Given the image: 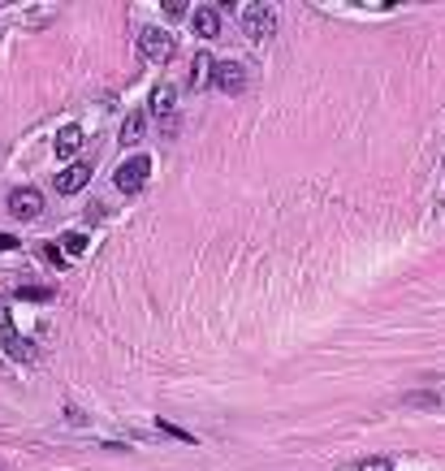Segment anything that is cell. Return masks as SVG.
Masks as SVG:
<instances>
[{
    "instance_id": "obj_1",
    "label": "cell",
    "mask_w": 445,
    "mask_h": 471,
    "mask_svg": "<svg viewBox=\"0 0 445 471\" xmlns=\"http://www.w3.org/2000/svg\"><path fill=\"white\" fill-rule=\"evenodd\" d=\"M273 31H277L273 5H246V9H242V35H246V39L264 43V39H273Z\"/></svg>"
},
{
    "instance_id": "obj_2",
    "label": "cell",
    "mask_w": 445,
    "mask_h": 471,
    "mask_svg": "<svg viewBox=\"0 0 445 471\" xmlns=\"http://www.w3.org/2000/svg\"><path fill=\"white\" fill-rule=\"evenodd\" d=\"M147 173H152V160L139 152V156H130L126 164H117L113 182H117V190H121V195H139V190H143V182H147Z\"/></svg>"
},
{
    "instance_id": "obj_3",
    "label": "cell",
    "mask_w": 445,
    "mask_h": 471,
    "mask_svg": "<svg viewBox=\"0 0 445 471\" xmlns=\"http://www.w3.org/2000/svg\"><path fill=\"white\" fill-rule=\"evenodd\" d=\"M139 52L147 57V61H169L173 57V39H169V31H160V27H143L139 31Z\"/></svg>"
},
{
    "instance_id": "obj_4",
    "label": "cell",
    "mask_w": 445,
    "mask_h": 471,
    "mask_svg": "<svg viewBox=\"0 0 445 471\" xmlns=\"http://www.w3.org/2000/svg\"><path fill=\"white\" fill-rule=\"evenodd\" d=\"M9 212H13L17 220H35V216L43 212V190H35V186L9 190Z\"/></svg>"
},
{
    "instance_id": "obj_5",
    "label": "cell",
    "mask_w": 445,
    "mask_h": 471,
    "mask_svg": "<svg viewBox=\"0 0 445 471\" xmlns=\"http://www.w3.org/2000/svg\"><path fill=\"white\" fill-rule=\"evenodd\" d=\"M212 83H216L220 91H229V95H242V91H246V69H242L238 61H220V65L212 69Z\"/></svg>"
},
{
    "instance_id": "obj_6",
    "label": "cell",
    "mask_w": 445,
    "mask_h": 471,
    "mask_svg": "<svg viewBox=\"0 0 445 471\" xmlns=\"http://www.w3.org/2000/svg\"><path fill=\"white\" fill-rule=\"evenodd\" d=\"M87 178H91V169H87V164H69V169H61V173H57V190H61V195H73V190H83V186H87Z\"/></svg>"
},
{
    "instance_id": "obj_7",
    "label": "cell",
    "mask_w": 445,
    "mask_h": 471,
    "mask_svg": "<svg viewBox=\"0 0 445 471\" xmlns=\"http://www.w3.org/2000/svg\"><path fill=\"white\" fill-rule=\"evenodd\" d=\"M190 17H195V31H199L204 39H216V35H220V9H212V5H199V9H195Z\"/></svg>"
},
{
    "instance_id": "obj_8",
    "label": "cell",
    "mask_w": 445,
    "mask_h": 471,
    "mask_svg": "<svg viewBox=\"0 0 445 471\" xmlns=\"http://www.w3.org/2000/svg\"><path fill=\"white\" fill-rule=\"evenodd\" d=\"M143 130H147V108H134V113L126 117V126H121V143L134 147V143L143 139Z\"/></svg>"
},
{
    "instance_id": "obj_9",
    "label": "cell",
    "mask_w": 445,
    "mask_h": 471,
    "mask_svg": "<svg viewBox=\"0 0 445 471\" xmlns=\"http://www.w3.org/2000/svg\"><path fill=\"white\" fill-rule=\"evenodd\" d=\"M147 113H156V117H169V113H178V108H173V87H156L152 91V100H147Z\"/></svg>"
},
{
    "instance_id": "obj_10",
    "label": "cell",
    "mask_w": 445,
    "mask_h": 471,
    "mask_svg": "<svg viewBox=\"0 0 445 471\" xmlns=\"http://www.w3.org/2000/svg\"><path fill=\"white\" fill-rule=\"evenodd\" d=\"M5 351H9L13 359H22V363H31V359H35V351H39V346H35V342H22V337H13V333L5 329Z\"/></svg>"
},
{
    "instance_id": "obj_11",
    "label": "cell",
    "mask_w": 445,
    "mask_h": 471,
    "mask_svg": "<svg viewBox=\"0 0 445 471\" xmlns=\"http://www.w3.org/2000/svg\"><path fill=\"white\" fill-rule=\"evenodd\" d=\"M78 143H83V130L78 126H65L52 147H57V156H73V152H78Z\"/></svg>"
},
{
    "instance_id": "obj_12",
    "label": "cell",
    "mask_w": 445,
    "mask_h": 471,
    "mask_svg": "<svg viewBox=\"0 0 445 471\" xmlns=\"http://www.w3.org/2000/svg\"><path fill=\"white\" fill-rule=\"evenodd\" d=\"M57 246H61V255H83L87 251V234H65Z\"/></svg>"
},
{
    "instance_id": "obj_13",
    "label": "cell",
    "mask_w": 445,
    "mask_h": 471,
    "mask_svg": "<svg viewBox=\"0 0 445 471\" xmlns=\"http://www.w3.org/2000/svg\"><path fill=\"white\" fill-rule=\"evenodd\" d=\"M208 83V52L195 57V73H190V87H204Z\"/></svg>"
},
{
    "instance_id": "obj_14",
    "label": "cell",
    "mask_w": 445,
    "mask_h": 471,
    "mask_svg": "<svg viewBox=\"0 0 445 471\" xmlns=\"http://www.w3.org/2000/svg\"><path fill=\"white\" fill-rule=\"evenodd\" d=\"M17 294H22V299H31V303H43V299H52V290H48V286H22Z\"/></svg>"
},
{
    "instance_id": "obj_15",
    "label": "cell",
    "mask_w": 445,
    "mask_h": 471,
    "mask_svg": "<svg viewBox=\"0 0 445 471\" xmlns=\"http://www.w3.org/2000/svg\"><path fill=\"white\" fill-rule=\"evenodd\" d=\"M178 130H182V117H178V113L160 117V134H164V139H178Z\"/></svg>"
},
{
    "instance_id": "obj_16",
    "label": "cell",
    "mask_w": 445,
    "mask_h": 471,
    "mask_svg": "<svg viewBox=\"0 0 445 471\" xmlns=\"http://www.w3.org/2000/svg\"><path fill=\"white\" fill-rule=\"evenodd\" d=\"M164 13H169V17H178V22H182V17H186L190 9H186V0H164Z\"/></svg>"
},
{
    "instance_id": "obj_17",
    "label": "cell",
    "mask_w": 445,
    "mask_h": 471,
    "mask_svg": "<svg viewBox=\"0 0 445 471\" xmlns=\"http://www.w3.org/2000/svg\"><path fill=\"white\" fill-rule=\"evenodd\" d=\"M359 471H393V467H389V463H385V458H367V463H363V467H359Z\"/></svg>"
},
{
    "instance_id": "obj_18",
    "label": "cell",
    "mask_w": 445,
    "mask_h": 471,
    "mask_svg": "<svg viewBox=\"0 0 445 471\" xmlns=\"http://www.w3.org/2000/svg\"><path fill=\"white\" fill-rule=\"evenodd\" d=\"M13 246H17V238H13V234H0V251H13Z\"/></svg>"
}]
</instances>
